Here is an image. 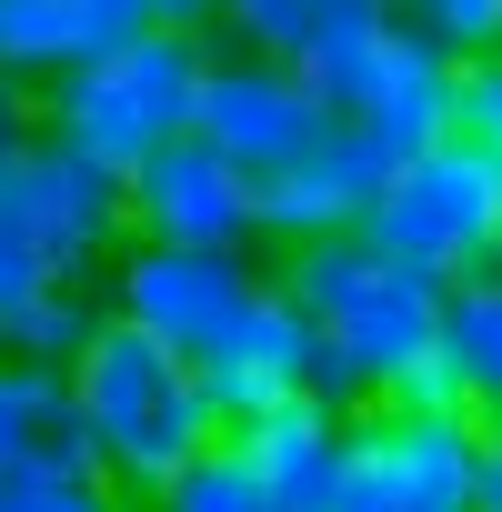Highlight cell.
Here are the masks:
<instances>
[{
    "mask_svg": "<svg viewBox=\"0 0 502 512\" xmlns=\"http://www.w3.org/2000/svg\"><path fill=\"white\" fill-rule=\"evenodd\" d=\"M272 292L312 322V392H322L332 412H372V402H392V382L432 352V322H442V282L382 262L362 231L282 251Z\"/></svg>",
    "mask_w": 502,
    "mask_h": 512,
    "instance_id": "6da1fadb",
    "label": "cell"
},
{
    "mask_svg": "<svg viewBox=\"0 0 502 512\" xmlns=\"http://www.w3.org/2000/svg\"><path fill=\"white\" fill-rule=\"evenodd\" d=\"M61 432L91 452V472L121 502H151L171 472H191L221 442V412H211V392H201V372L181 352L101 322L61 372Z\"/></svg>",
    "mask_w": 502,
    "mask_h": 512,
    "instance_id": "7a4b0ae2",
    "label": "cell"
},
{
    "mask_svg": "<svg viewBox=\"0 0 502 512\" xmlns=\"http://www.w3.org/2000/svg\"><path fill=\"white\" fill-rule=\"evenodd\" d=\"M201 31H131L111 51H91L81 71H61L41 91V131L81 161H101L111 181H131L151 151L191 141V101H201Z\"/></svg>",
    "mask_w": 502,
    "mask_h": 512,
    "instance_id": "3957f363",
    "label": "cell"
},
{
    "mask_svg": "<svg viewBox=\"0 0 502 512\" xmlns=\"http://www.w3.org/2000/svg\"><path fill=\"white\" fill-rule=\"evenodd\" d=\"M131 241L121 181L51 131H31L0 161V312H21L41 292H81V272H111V251Z\"/></svg>",
    "mask_w": 502,
    "mask_h": 512,
    "instance_id": "277c9868",
    "label": "cell"
},
{
    "mask_svg": "<svg viewBox=\"0 0 502 512\" xmlns=\"http://www.w3.org/2000/svg\"><path fill=\"white\" fill-rule=\"evenodd\" d=\"M362 241L382 251V262L422 272V282L492 272L502 262V171L472 141H432V151L382 171V191L362 211Z\"/></svg>",
    "mask_w": 502,
    "mask_h": 512,
    "instance_id": "5b68a950",
    "label": "cell"
},
{
    "mask_svg": "<svg viewBox=\"0 0 502 512\" xmlns=\"http://www.w3.org/2000/svg\"><path fill=\"white\" fill-rule=\"evenodd\" d=\"M262 251H171V241H121L111 251V302H101V322H121V332H141V342H161V352H181L191 372L241 332V312L262 302Z\"/></svg>",
    "mask_w": 502,
    "mask_h": 512,
    "instance_id": "8992f818",
    "label": "cell"
},
{
    "mask_svg": "<svg viewBox=\"0 0 502 512\" xmlns=\"http://www.w3.org/2000/svg\"><path fill=\"white\" fill-rule=\"evenodd\" d=\"M482 482V422L462 412H352V472L342 512H472Z\"/></svg>",
    "mask_w": 502,
    "mask_h": 512,
    "instance_id": "52a82bcc",
    "label": "cell"
},
{
    "mask_svg": "<svg viewBox=\"0 0 502 512\" xmlns=\"http://www.w3.org/2000/svg\"><path fill=\"white\" fill-rule=\"evenodd\" d=\"M332 131V111L302 91L292 61H262V51H211L201 61V101H191V141L221 151L231 171L272 181L282 161H302L312 141Z\"/></svg>",
    "mask_w": 502,
    "mask_h": 512,
    "instance_id": "ba28073f",
    "label": "cell"
},
{
    "mask_svg": "<svg viewBox=\"0 0 502 512\" xmlns=\"http://www.w3.org/2000/svg\"><path fill=\"white\" fill-rule=\"evenodd\" d=\"M121 211H131V241H171V251H262V181L231 171V161L201 151V141L151 151V161L121 181Z\"/></svg>",
    "mask_w": 502,
    "mask_h": 512,
    "instance_id": "9c48e42d",
    "label": "cell"
},
{
    "mask_svg": "<svg viewBox=\"0 0 502 512\" xmlns=\"http://www.w3.org/2000/svg\"><path fill=\"white\" fill-rule=\"evenodd\" d=\"M221 452L272 492V512H342V472H352V412H332L322 392L272 402L221 432Z\"/></svg>",
    "mask_w": 502,
    "mask_h": 512,
    "instance_id": "30bf717a",
    "label": "cell"
},
{
    "mask_svg": "<svg viewBox=\"0 0 502 512\" xmlns=\"http://www.w3.org/2000/svg\"><path fill=\"white\" fill-rule=\"evenodd\" d=\"M382 171H392V161H382L352 121H332L302 161H282V171L262 181V241H272V251H302V241H342V231H362Z\"/></svg>",
    "mask_w": 502,
    "mask_h": 512,
    "instance_id": "8fae6325",
    "label": "cell"
},
{
    "mask_svg": "<svg viewBox=\"0 0 502 512\" xmlns=\"http://www.w3.org/2000/svg\"><path fill=\"white\" fill-rule=\"evenodd\" d=\"M201 392H211L221 432L251 422V412H272V402H302V392H312V322L262 282V302L241 312V332L201 362Z\"/></svg>",
    "mask_w": 502,
    "mask_h": 512,
    "instance_id": "7c38bea8",
    "label": "cell"
},
{
    "mask_svg": "<svg viewBox=\"0 0 502 512\" xmlns=\"http://www.w3.org/2000/svg\"><path fill=\"white\" fill-rule=\"evenodd\" d=\"M151 31L141 0H0V91H51L61 71H81L91 51Z\"/></svg>",
    "mask_w": 502,
    "mask_h": 512,
    "instance_id": "4fadbf2b",
    "label": "cell"
},
{
    "mask_svg": "<svg viewBox=\"0 0 502 512\" xmlns=\"http://www.w3.org/2000/svg\"><path fill=\"white\" fill-rule=\"evenodd\" d=\"M432 352H442V372H452L462 412H472V422H502V262H492V272L442 282Z\"/></svg>",
    "mask_w": 502,
    "mask_h": 512,
    "instance_id": "5bb4252c",
    "label": "cell"
},
{
    "mask_svg": "<svg viewBox=\"0 0 502 512\" xmlns=\"http://www.w3.org/2000/svg\"><path fill=\"white\" fill-rule=\"evenodd\" d=\"M0 512H131V502L91 472V452L71 432H41L0 462Z\"/></svg>",
    "mask_w": 502,
    "mask_h": 512,
    "instance_id": "9a60e30c",
    "label": "cell"
},
{
    "mask_svg": "<svg viewBox=\"0 0 502 512\" xmlns=\"http://www.w3.org/2000/svg\"><path fill=\"white\" fill-rule=\"evenodd\" d=\"M101 332L91 292H41L21 312H0V362H31V372H71V352Z\"/></svg>",
    "mask_w": 502,
    "mask_h": 512,
    "instance_id": "2e32d148",
    "label": "cell"
},
{
    "mask_svg": "<svg viewBox=\"0 0 502 512\" xmlns=\"http://www.w3.org/2000/svg\"><path fill=\"white\" fill-rule=\"evenodd\" d=\"M141 512H272V492L251 482V472H241V462H231L221 442H211V452H201L191 472H171V482H161V492H151Z\"/></svg>",
    "mask_w": 502,
    "mask_h": 512,
    "instance_id": "e0dca14e",
    "label": "cell"
},
{
    "mask_svg": "<svg viewBox=\"0 0 502 512\" xmlns=\"http://www.w3.org/2000/svg\"><path fill=\"white\" fill-rule=\"evenodd\" d=\"M402 21H412L442 61H492V51H502V0H402Z\"/></svg>",
    "mask_w": 502,
    "mask_h": 512,
    "instance_id": "ac0fdd59",
    "label": "cell"
},
{
    "mask_svg": "<svg viewBox=\"0 0 502 512\" xmlns=\"http://www.w3.org/2000/svg\"><path fill=\"white\" fill-rule=\"evenodd\" d=\"M332 0H231V51H262V61H302V41L322 31Z\"/></svg>",
    "mask_w": 502,
    "mask_h": 512,
    "instance_id": "d6986e66",
    "label": "cell"
},
{
    "mask_svg": "<svg viewBox=\"0 0 502 512\" xmlns=\"http://www.w3.org/2000/svg\"><path fill=\"white\" fill-rule=\"evenodd\" d=\"M61 432V372H31V362H0V462L21 442Z\"/></svg>",
    "mask_w": 502,
    "mask_h": 512,
    "instance_id": "ffe728a7",
    "label": "cell"
},
{
    "mask_svg": "<svg viewBox=\"0 0 502 512\" xmlns=\"http://www.w3.org/2000/svg\"><path fill=\"white\" fill-rule=\"evenodd\" d=\"M452 141H472L502 171V51L492 61H462V81H452Z\"/></svg>",
    "mask_w": 502,
    "mask_h": 512,
    "instance_id": "44dd1931",
    "label": "cell"
},
{
    "mask_svg": "<svg viewBox=\"0 0 502 512\" xmlns=\"http://www.w3.org/2000/svg\"><path fill=\"white\" fill-rule=\"evenodd\" d=\"M141 21H151V31H201V41H211V31L231 21V0H141Z\"/></svg>",
    "mask_w": 502,
    "mask_h": 512,
    "instance_id": "7402d4cb",
    "label": "cell"
},
{
    "mask_svg": "<svg viewBox=\"0 0 502 512\" xmlns=\"http://www.w3.org/2000/svg\"><path fill=\"white\" fill-rule=\"evenodd\" d=\"M472 512H502V422H482V482H472Z\"/></svg>",
    "mask_w": 502,
    "mask_h": 512,
    "instance_id": "603a6c76",
    "label": "cell"
},
{
    "mask_svg": "<svg viewBox=\"0 0 502 512\" xmlns=\"http://www.w3.org/2000/svg\"><path fill=\"white\" fill-rule=\"evenodd\" d=\"M21 141H31V101H21V91H0V161H11Z\"/></svg>",
    "mask_w": 502,
    "mask_h": 512,
    "instance_id": "cb8c5ba5",
    "label": "cell"
},
{
    "mask_svg": "<svg viewBox=\"0 0 502 512\" xmlns=\"http://www.w3.org/2000/svg\"><path fill=\"white\" fill-rule=\"evenodd\" d=\"M352 11H392V21H402V0H352Z\"/></svg>",
    "mask_w": 502,
    "mask_h": 512,
    "instance_id": "d4e9b609",
    "label": "cell"
}]
</instances>
